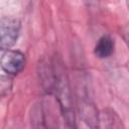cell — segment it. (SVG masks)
<instances>
[{"instance_id": "5b68a950", "label": "cell", "mask_w": 129, "mask_h": 129, "mask_svg": "<svg viewBox=\"0 0 129 129\" xmlns=\"http://www.w3.org/2000/svg\"><path fill=\"white\" fill-rule=\"evenodd\" d=\"M122 120L112 110H105L99 116V122H104L105 127H122Z\"/></svg>"}, {"instance_id": "8992f818", "label": "cell", "mask_w": 129, "mask_h": 129, "mask_svg": "<svg viewBox=\"0 0 129 129\" xmlns=\"http://www.w3.org/2000/svg\"><path fill=\"white\" fill-rule=\"evenodd\" d=\"M127 1V5H128V7H129V0H126Z\"/></svg>"}, {"instance_id": "6da1fadb", "label": "cell", "mask_w": 129, "mask_h": 129, "mask_svg": "<svg viewBox=\"0 0 129 129\" xmlns=\"http://www.w3.org/2000/svg\"><path fill=\"white\" fill-rule=\"evenodd\" d=\"M52 90L56 96L57 102L59 104L60 111L62 113L63 119L66 120L68 126L75 127V114L72 103V95L70 91V86L68 82L67 75L63 72L62 67L59 63H55L52 69Z\"/></svg>"}, {"instance_id": "7a4b0ae2", "label": "cell", "mask_w": 129, "mask_h": 129, "mask_svg": "<svg viewBox=\"0 0 129 129\" xmlns=\"http://www.w3.org/2000/svg\"><path fill=\"white\" fill-rule=\"evenodd\" d=\"M20 22L16 18L4 16L0 21V46L2 50L10 49L19 36Z\"/></svg>"}, {"instance_id": "3957f363", "label": "cell", "mask_w": 129, "mask_h": 129, "mask_svg": "<svg viewBox=\"0 0 129 129\" xmlns=\"http://www.w3.org/2000/svg\"><path fill=\"white\" fill-rule=\"evenodd\" d=\"M25 66V55L13 49L3 50L1 56V69L8 75H16L20 73Z\"/></svg>"}, {"instance_id": "277c9868", "label": "cell", "mask_w": 129, "mask_h": 129, "mask_svg": "<svg viewBox=\"0 0 129 129\" xmlns=\"http://www.w3.org/2000/svg\"><path fill=\"white\" fill-rule=\"evenodd\" d=\"M114 51V40L110 35L101 36L95 45V55L99 58H107Z\"/></svg>"}]
</instances>
